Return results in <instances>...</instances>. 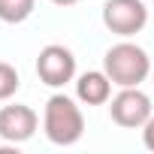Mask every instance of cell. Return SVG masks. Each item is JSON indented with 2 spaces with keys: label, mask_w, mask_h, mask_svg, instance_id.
I'll list each match as a JSON object with an SVG mask.
<instances>
[{
  "label": "cell",
  "mask_w": 154,
  "mask_h": 154,
  "mask_svg": "<svg viewBox=\"0 0 154 154\" xmlns=\"http://www.w3.org/2000/svg\"><path fill=\"white\" fill-rule=\"evenodd\" d=\"M151 57L142 45L124 39V42H115L106 54H103V69L112 79V85L118 88H139L148 75H151Z\"/></svg>",
  "instance_id": "obj_1"
},
{
  "label": "cell",
  "mask_w": 154,
  "mask_h": 154,
  "mask_svg": "<svg viewBox=\"0 0 154 154\" xmlns=\"http://www.w3.org/2000/svg\"><path fill=\"white\" fill-rule=\"evenodd\" d=\"M42 130L54 145H75L85 133V115L79 103L66 94H51L42 109Z\"/></svg>",
  "instance_id": "obj_2"
},
{
  "label": "cell",
  "mask_w": 154,
  "mask_h": 154,
  "mask_svg": "<svg viewBox=\"0 0 154 154\" xmlns=\"http://www.w3.org/2000/svg\"><path fill=\"white\" fill-rule=\"evenodd\" d=\"M18 85H21V79H18V69H15L12 63H6V60H0V100H9V97H15Z\"/></svg>",
  "instance_id": "obj_9"
},
{
  "label": "cell",
  "mask_w": 154,
  "mask_h": 154,
  "mask_svg": "<svg viewBox=\"0 0 154 154\" xmlns=\"http://www.w3.org/2000/svg\"><path fill=\"white\" fill-rule=\"evenodd\" d=\"M151 82H154V66H151Z\"/></svg>",
  "instance_id": "obj_12"
},
{
  "label": "cell",
  "mask_w": 154,
  "mask_h": 154,
  "mask_svg": "<svg viewBox=\"0 0 154 154\" xmlns=\"http://www.w3.org/2000/svg\"><path fill=\"white\" fill-rule=\"evenodd\" d=\"M154 106H151V97L139 88H121L112 100H109V115L118 127H127V130H136V127H145V121L151 118Z\"/></svg>",
  "instance_id": "obj_3"
},
{
  "label": "cell",
  "mask_w": 154,
  "mask_h": 154,
  "mask_svg": "<svg viewBox=\"0 0 154 154\" xmlns=\"http://www.w3.org/2000/svg\"><path fill=\"white\" fill-rule=\"evenodd\" d=\"M75 100L85 106H103L112 100V79L106 69H88L75 79Z\"/></svg>",
  "instance_id": "obj_7"
},
{
  "label": "cell",
  "mask_w": 154,
  "mask_h": 154,
  "mask_svg": "<svg viewBox=\"0 0 154 154\" xmlns=\"http://www.w3.org/2000/svg\"><path fill=\"white\" fill-rule=\"evenodd\" d=\"M151 3H154V0H151Z\"/></svg>",
  "instance_id": "obj_13"
},
{
  "label": "cell",
  "mask_w": 154,
  "mask_h": 154,
  "mask_svg": "<svg viewBox=\"0 0 154 154\" xmlns=\"http://www.w3.org/2000/svg\"><path fill=\"white\" fill-rule=\"evenodd\" d=\"M36 127H39V115L24 103H9L0 109V139L9 145L27 142L36 133Z\"/></svg>",
  "instance_id": "obj_6"
},
{
  "label": "cell",
  "mask_w": 154,
  "mask_h": 154,
  "mask_svg": "<svg viewBox=\"0 0 154 154\" xmlns=\"http://www.w3.org/2000/svg\"><path fill=\"white\" fill-rule=\"evenodd\" d=\"M36 75L48 88H63L66 82L75 79V54L66 45H57V42L45 45L36 54Z\"/></svg>",
  "instance_id": "obj_4"
},
{
  "label": "cell",
  "mask_w": 154,
  "mask_h": 154,
  "mask_svg": "<svg viewBox=\"0 0 154 154\" xmlns=\"http://www.w3.org/2000/svg\"><path fill=\"white\" fill-rule=\"evenodd\" d=\"M142 142H145L148 151H154V112H151V118H148L145 127H142Z\"/></svg>",
  "instance_id": "obj_10"
},
{
  "label": "cell",
  "mask_w": 154,
  "mask_h": 154,
  "mask_svg": "<svg viewBox=\"0 0 154 154\" xmlns=\"http://www.w3.org/2000/svg\"><path fill=\"white\" fill-rule=\"evenodd\" d=\"M36 0H0V21L6 24H21L33 15Z\"/></svg>",
  "instance_id": "obj_8"
},
{
  "label": "cell",
  "mask_w": 154,
  "mask_h": 154,
  "mask_svg": "<svg viewBox=\"0 0 154 154\" xmlns=\"http://www.w3.org/2000/svg\"><path fill=\"white\" fill-rule=\"evenodd\" d=\"M103 24L118 36H136L148 24V9L142 0H106L103 3Z\"/></svg>",
  "instance_id": "obj_5"
},
{
  "label": "cell",
  "mask_w": 154,
  "mask_h": 154,
  "mask_svg": "<svg viewBox=\"0 0 154 154\" xmlns=\"http://www.w3.org/2000/svg\"><path fill=\"white\" fill-rule=\"evenodd\" d=\"M48 3H54V6H75V3H82V0H48Z\"/></svg>",
  "instance_id": "obj_11"
}]
</instances>
